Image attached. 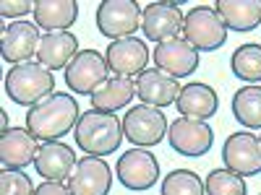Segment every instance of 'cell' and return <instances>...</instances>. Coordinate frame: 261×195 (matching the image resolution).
<instances>
[{
	"label": "cell",
	"instance_id": "cell-1",
	"mask_svg": "<svg viewBox=\"0 0 261 195\" xmlns=\"http://www.w3.org/2000/svg\"><path fill=\"white\" fill-rule=\"evenodd\" d=\"M81 117L79 102L68 91H55L47 99H42L39 104L29 107L27 112V130L42 143L60 141L63 136H68L76 130Z\"/></svg>",
	"mask_w": 261,
	"mask_h": 195
},
{
	"label": "cell",
	"instance_id": "cell-2",
	"mask_svg": "<svg viewBox=\"0 0 261 195\" xmlns=\"http://www.w3.org/2000/svg\"><path fill=\"white\" fill-rule=\"evenodd\" d=\"M123 138V120L118 117V112H102L94 107L89 112H81L79 125L73 130V141L86 156L105 159L107 154H115Z\"/></svg>",
	"mask_w": 261,
	"mask_h": 195
},
{
	"label": "cell",
	"instance_id": "cell-3",
	"mask_svg": "<svg viewBox=\"0 0 261 195\" xmlns=\"http://www.w3.org/2000/svg\"><path fill=\"white\" fill-rule=\"evenodd\" d=\"M50 94H55V76L42 62L29 60L21 65H11V71L6 73V96L13 104L34 107Z\"/></svg>",
	"mask_w": 261,
	"mask_h": 195
},
{
	"label": "cell",
	"instance_id": "cell-4",
	"mask_svg": "<svg viewBox=\"0 0 261 195\" xmlns=\"http://www.w3.org/2000/svg\"><path fill=\"white\" fill-rule=\"evenodd\" d=\"M183 34H186V42H191L199 52H214L227 42V26L222 16L217 13L214 6H204V3L193 6L186 13Z\"/></svg>",
	"mask_w": 261,
	"mask_h": 195
},
{
	"label": "cell",
	"instance_id": "cell-5",
	"mask_svg": "<svg viewBox=\"0 0 261 195\" xmlns=\"http://www.w3.org/2000/svg\"><path fill=\"white\" fill-rule=\"evenodd\" d=\"M144 8L136 0H102L97 6V29L107 39H128L134 37L136 29H141Z\"/></svg>",
	"mask_w": 261,
	"mask_h": 195
},
{
	"label": "cell",
	"instance_id": "cell-6",
	"mask_svg": "<svg viewBox=\"0 0 261 195\" xmlns=\"http://www.w3.org/2000/svg\"><path fill=\"white\" fill-rule=\"evenodd\" d=\"M167 117L162 110L149 104L130 107L123 117V133L136 148H151L167 136Z\"/></svg>",
	"mask_w": 261,
	"mask_h": 195
},
{
	"label": "cell",
	"instance_id": "cell-7",
	"mask_svg": "<svg viewBox=\"0 0 261 195\" xmlns=\"http://www.w3.org/2000/svg\"><path fill=\"white\" fill-rule=\"evenodd\" d=\"M107 78H110V65L97 50H79V55L65 68V86L73 94L84 96H92Z\"/></svg>",
	"mask_w": 261,
	"mask_h": 195
},
{
	"label": "cell",
	"instance_id": "cell-8",
	"mask_svg": "<svg viewBox=\"0 0 261 195\" xmlns=\"http://www.w3.org/2000/svg\"><path fill=\"white\" fill-rule=\"evenodd\" d=\"M115 177L123 187L134 190V192H144V190L157 185L160 161L149 148L134 146V148H128L125 154H120V159L115 164Z\"/></svg>",
	"mask_w": 261,
	"mask_h": 195
},
{
	"label": "cell",
	"instance_id": "cell-9",
	"mask_svg": "<svg viewBox=\"0 0 261 195\" xmlns=\"http://www.w3.org/2000/svg\"><path fill=\"white\" fill-rule=\"evenodd\" d=\"M183 11L180 3H167V0H154V3L144 6V16H141V31L149 42H170L178 39L183 31Z\"/></svg>",
	"mask_w": 261,
	"mask_h": 195
},
{
	"label": "cell",
	"instance_id": "cell-10",
	"mask_svg": "<svg viewBox=\"0 0 261 195\" xmlns=\"http://www.w3.org/2000/svg\"><path fill=\"white\" fill-rule=\"evenodd\" d=\"M167 141L180 156H204L214 146V130L206 125V120L178 117L167 127Z\"/></svg>",
	"mask_w": 261,
	"mask_h": 195
},
{
	"label": "cell",
	"instance_id": "cell-11",
	"mask_svg": "<svg viewBox=\"0 0 261 195\" xmlns=\"http://www.w3.org/2000/svg\"><path fill=\"white\" fill-rule=\"evenodd\" d=\"M225 169L241 177L261 175V138L256 133H232L222 146Z\"/></svg>",
	"mask_w": 261,
	"mask_h": 195
},
{
	"label": "cell",
	"instance_id": "cell-12",
	"mask_svg": "<svg viewBox=\"0 0 261 195\" xmlns=\"http://www.w3.org/2000/svg\"><path fill=\"white\" fill-rule=\"evenodd\" d=\"M113 169L102 156H81L68 177L71 195H110Z\"/></svg>",
	"mask_w": 261,
	"mask_h": 195
},
{
	"label": "cell",
	"instance_id": "cell-13",
	"mask_svg": "<svg viewBox=\"0 0 261 195\" xmlns=\"http://www.w3.org/2000/svg\"><path fill=\"white\" fill-rule=\"evenodd\" d=\"M39 26L32 21H11L8 26H3V37H0V52L3 60L11 65H21L29 62L32 55H37L39 50Z\"/></svg>",
	"mask_w": 261,
	"mask_h": 195
},
{
	"label": "cell",
	"instance_id": "cell-14",
	"mask_svg": "<svg viewBox=\"0 0 261 195\" xmlns=\"http://www.w3.org/2000/svg\"><path fill=\"white\" fill-rule=\"evenodd\" d=\"M151 60H154V68L165 71L172 78H186L193 71H199V50L191 42H186V37L157 45L151 52Z\"/></svg>",
	"mask_w": 261,
	"mask_h": 195
},
{
	"label": "cell",
	"instance_id": "cell-15",
	"mask_svg": "<svg viewBox=\"0 0 261 195\" xmlns=\"http://www.w3.org/2000/svg\"><path fill=\"white\" fill-rule=\"evenodd\" d=\"M151 52L144 45V39L136 37H128V39H118L110 42V47L105 52V60L110 65V73L123 76V78H139L146 71V62H149Z\"/></svg>",
	"mask_w": 261,
	"mask_h": 195
},
{
	"label": "cell",
	"instance_id": "cell-16",
	"mask_svg": "<svg viewBox=\"0 0 261 195\" xmlns=\"http://www.w3.org/2000/svg\"><path fill=\"white\" fill-rule=\"evenodd\" d=\"M76 154L68 143L63 141H50V143H42L37 148V156H34V169L39 177H45L50 182H68V177L73 175V167H76Z\"/></svg>",
	"mask_w": 261,
	"mask_h": 195
},
{
	"label": "cell",
	"instance_id": "cell-17",
	"mask_svg": "<svg viewBox=\"0 0 261 195\" xmlns=\"http://www.w3.org/2000/svg\"><path fill=\"white\" fill-rule=\"evenodd\" d=\"M180 89H183V86H178V78L167 76L160 68L144 71L136 78V96L144 104H149V107H157V110H165V107L175 104Z\"/></svg>",
	"mask_w": 261,
	"mask_h": 195
},
{
	"label": "cell",
	"instance_id": "cell-18",
	"mask_svg": "<svg viewBox=\"0 0 261 195\" xmlns=\"http://www.w3.org/2000/svg\"><path fill=\"white\" fill-rule=\"evenodd\" d=\"M79 55V39L73 31H45L39 39L37 62L50 71H65L68 62Z\"/></svg>",
	"mask_w": 261,
	"mask_h": 195
},
{
	"label": "cell",
	"instance_id": "cell-19",
	"mask_svg": "<svg viewBox=\"0 0 261 195\" xmlns=\"http://www.w3.org/2000/svg\"><path fill=\"white\" fill-rule=\"evenodd\" d=\"M175 104H178L180 117H191V120H209L220 112V96H217V91L209 83H199V81L186 83Z\"/></svg>",
	"mask_w": 261,
	"mask_h": 195
},
{
	"label": "cell",
	"instance_id": "cell-20",
	"mask_svg": "<svg viewBox=\"0 0 261 195\" xmlns=\"http://www.w3.org/2000/svg\"><path fill=\"white\" fill-rule=\"evenodd\" d=\"M37 138L27 127H11L0 136V161L3 169H24L34 164L37 156Z\"/></svg>",
	"mask_w": 261,
	"mask_h": 195
},
{
	"label": "cell",
	"instance_id": "cell-21",
	"mask_svg": "<svg viewBox=\"0 0 261 195\" xmlns=\"http://www.w3.org/2000/svg\"><path fill=\"white\" fill-rule=\"evenodd\" d=\"M34 24L47 31H68L79 18L76 0H34Z\"/></svg>",
	"mask_w": 261,
	"mask_h": 195
},
{
	"label": "cell",
	"instance_id": "cell-22",
	"mask_svg": "<svg viewBox=\"0 0 261 195\" xmlns=\"http://www.w3.org/2000/svg\"><path fill=\"white\" fill-rule=\"evenodd\" d=\"M214 8L227 31H253L261 24V0H217Z\"/></svg>",
	"mask_w": 261,
	"mask_h": 195
},
{
	"label": "cell",
	"instance_id": "cell-23",
	"mask_svg": "<svg viewBox=\"0 0 261 195\" xmlns=\"http://www.w3.org/2000/svg\"><path fill=\"white\" fill-rule=\"evenodd\" d=\"M134 96H136V81L134 78L110 76L92 94V107L94 110H102V112H118L123 107H128Z\"/></svg>",
	"mask_w": 261,
	"mask_h": 195
},
{
	"label": "cell",
	"instance_id": "cell-24",
	"mask_svg": "<svg viewBox=\"0 0 261 195\" xmlns=\"http://www.w3.org/2000/svg\"><path fill=\"white\" fill-rule=\"evenodd\" d=\"M232 115L248 130H261V86H243L232 94Z\"/></svg>",
	"mask_w": 261,
	"mask_h": 195
},
{
	"label": "cell",
	"instance_id": "cell-25",
	"mask_svg": "<svg viewBox=\"0 0 261 195\" xmlns=\"http://www.w3.org/2000/svg\"><path fill=\"white\" fill-rule=\"evenodd\" d=\"M230 68L243 81H251V83L261 81V45H256V42L241 45L230 57Z\"/></svg>",
	"mask_w": 261,
	"mask_h": 195
},
{
	"label": "cell",
	"instance_id": "cell-26",
	"mask_svg": "<svg viewBox=\"0 0 261 195\" xmlns=\"http://www.w3.org/2000/svg\"><path fill=\"white\" fill-rule=\"evenodd\" d=\"M162 195H206L204 180L193 169H172L162 180Z\"/></svg>",
	"mask_w": 261,
	"mask_h": 195
},
{
	"label": "cell",
	"instance_id": "cell-27",
	"mask_svg": "<svg viewBox=\"0 0 261 195\" xmlns=\"http://www.w3.org/2000/svg\"><path fill=\"white\" fill-rule=\"evenodd\" d=\"M204 185H206V195H246L248 192L246 180L230 169H212Z\"/></svg>",
	"mask_w": 261,
	"mask_h": 195
},
{
	"label": "cell",
	"instance_id": "cell-28",
	"mask_svg": "<svg viewBox=\"0 0 261 195\" xmlns=\"http://www.w3.org/2000/svg\"><path fill=\"white\" fill-rule=\"evenodd\" d=\"M32 177L24 169H3L0 172V195H34Z\"/></svg>",
	"mask_w": 261,
	"mask_h": 195
},
{
	"label": "cell",
	"instance_id": "cell-29",
	"mask_svg": "<svg viewBox=\"0 0 261 195\" xmlns=\"http://www.w3.org/2000/svg\"><path fill=\"white\" fill-rule=\"evenodd\" d=\"M27 13H34V3L32 0H3L0 3V16L3 18H18L21 21V16H27Z\"/></svg>",
	"mask_w": 261,
	"mask_h": 195
},
{
	"label": "cell",
	"instance_id": "cell-30",
	"mask_svg": "<svg viewBox=\"0 0 261 195\" xmlns=\"http://www.w3.org/2000/svg\"><path fill=\"white\" fill-rule=\"evenodd\" d=\"M34 195H71V190H68V185H63V182H50V180H45L42 185H37Z\"/></svg>",
	"mask_w": 261,
	"mask_h": 195
},
{
	"label": "cell",
	"instance_id": "cell-31",
	"mask_svg": "<svg viewBox=\"0 0 261 195\" xmlns=\"http://www.w3.org/2000/svg\"><path fill=\"white\" fill-rule=\"evenodd\" d=\"M0 120H3V133H6V130H11V127H8V112L0 110Z\"/></svg>",
	"mask_w": 261,
	"mask_h": 195
},
{
	"label": "cell",
	"instance_id": "cell-32",
	"mask_svg": "<svg viewBox=\"0 0 261 195\" xmlns=\"http://www.w3.org/2000/svg\"><path fill=\"white\" fill-rule=\"evenodd\" d=\"M258 138H261V136H258Z\"/></svg>",
	"mask_w": 261,
	"mask_h": 195
}]
</instances>
